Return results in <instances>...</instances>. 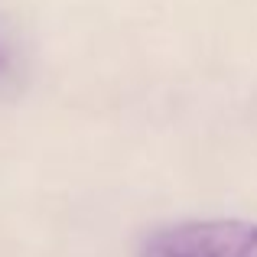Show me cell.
Instances as JSON below:
<instances>
[{"label": "cell", "instance_id": "6da1fadb", "mask_svg": "<svg viewBox=\"0 0 257 257\" xmlns=\"http://www.w3.org/2000/svg\"><path fill=\"white\" fill-rule=\"evenodd\" d=\"M140 257H257V221H179L153 231L140 247Z\"/></svg>", "mask_w": 257, "mask_h": 257}, {"label": "cell", "instance_id": "7a4b0ae2", "mask_svg": "<svg viewBox=\"0 0 257 257\" xmlns=\"http://www.w3.org/2000/svg\"><path fill=\"white\" fill-rule=\"evenodd\" d=\"M13 75H17V52H13V46L0 36V85H7Z\"/></svg>", "mask_w": 257, "mask_h": 257}]
</instances>
